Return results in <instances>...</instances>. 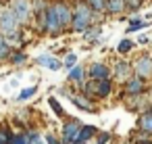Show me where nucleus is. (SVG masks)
Listing matches in <instances>:
<instances>
[{
  "label": "nucleus",
  "instance_id": "obj_19",
  "mask_svg": "<svg viewBox=\"0 0 152 144\" xmlns=\"http://www.w3.org/2000/svg\"><path fill=\"white\" fill-rule=\"evenodd\" d=\"M148 25V21H140V19H133V23L129 25V32H133V29H142V27H146Z\"/></svg>",
  "mask_w": 152,
  "mask_h": 144
},
{
  "label": "nucleus",
  "instance_id": "obj_23",
  "mask_svg": "<svg viewBox=\"0 0 152 144\" xmlns=\"http://www.w3.org/2000/svg\"><path fill=\"white\" fill-rule=\"evenodd\" d=\"M9 144H27V136H13Z\"/></svg>",
  "mask_w": 152,
  "mask_h": 144
},
{
  "label": "nucleus",
  "instance_id": "obj_21",
  "mask_svg": "<svg viewBox=\"0 0 152 144\" xmlns=\"http://www.w3.org/2000/svg\"><path fill=\"white\" fill-rule=\"evenodd\" d=\"M98 36H100V27H94V29H88L86 32V40H94Z\"/></svg>",
  "mask_w": 152,
  "mask_h": 144
},
{
  "label": "nucleus",
  "instance_id": "obj_22",
  "mask_svg": "<svg viewBox=\"0 0 152 144\" xmlns=\"http://www.w3.org/2000/svg\"><path fill=\"white\" fill-rule=\"evenodd\" d=\"M117 50H119V52H129V50H131V42H129V40H123V42L117 46Z\"/></svg>",
  "mask_w": 152,
  "mask_h": 144
},
{
  "label": "nucleus",
  "instance_id": "obj_2",
  "mask_svg": "<svg viewBox=\"0 0 152 144\" xmlns=\"http://www.w3.org/2000/svg\"><path fill=\"white\" fill-rule=\"evenodd\" d=\"M92 9L88 7V2H83V0H79V2L75 4V11L71 15V25L75 32H86L92 23Z\"/></svg>",
  "mask_w": 152,
  "mask_h": 144
},
{
  "label": "nucleus",
  "instance_id": "obj_15",
  "mask_svg": "<svg viewBox=\"0 0 152 144\" xmlns=\"http://www.w3.org/2000/svg\"><path fill=\"white\" fill-rule=\"evenodd\" d=\"M71 100L79 107V109H83V111H92V104H90V100H86V98H81V96H73L71 94Z\"/></svg>",
  "mask_w": 152,
  "mask_h": 144
},
{
  "label": "nucleus",
  "instance_id": "obj_18",
  "mask_svg": "<svg viewBox=\"0 0 152 144\" xmlns=\"http://www.w3.org/2000/svg\"><path fill=\"white\" fill-rule=\"evenodd\" d=\"M27 144H44V140H42L40 134H29L27 136Z\"/></svg>",
  "mask_w": 152,
  "mask_h": 144
},
{
  "label": "nucleus",
  "instance_id": "obj_1",
  "mask_svg": "<svg viewBox=\"0 0 152 144\" xmlns=\"http://www.w3.org/2000/svg\"><path fill=\"white\" fill-rule=\"evenodd\" d=\"M19 19L15 17V13L11 11V9H7V11H2L0 13V34L4 36V40H13V42H17L21 36H19Z\"/></svg>",
  "mask_w": 152,
  "mask_h": 144
},
{
  "label": "nucleus",
  "instance_id": "obj_17",
  "mask_svg": "<svg viewBox=\"0 0 152 144\" xmlns=\"http://www.w3.org/2000/svg\"><path fill=\"white\" fill-rule=\"evenodd\" d=\"M69 77H71V79H75V82H79V79L83 77V69H81V67H71Z\"/></svg>",
  "mask_w": 152,
  "mask_h": 144
},
{
  "label": "nucleus",
  "instance_id": "obj_28",
  "mask_svg": "<svg viewBox=\"0 0 152 144\" xmlns=\"http://www.w3.org/2000/svg\"><path fill=\"white\" fill-rule=\"evenodd\" d=\"M106 140H108V134H102V136H100V140H98V144H104Z\"/></svg>",
  "mask_w": 152,
  "mask_h": 144
},
{
  "label": "nucleus",
  "instance_id": "obj_13",
  "mask_svg": "<svg viewBox=\"0 0 152 144\" xmlns=\"http://www.w3.org/2000/svg\"><path fill=\"white\" fill-rule=\"evenodd\" d=\"M96 134V127H92V125H88V127H81L79 129V134H77V140H81V142H86L88 138H92Z\"/></svg>",
  "mask_w": 152,
  "mask_h": 144
},
{
  "label": "nucleus",
  "instance_id": "obj_11",
  "mask_svg": "<svg viewBox=\"0 0 152 144\" xmlns=\"http://www.w3.org/2000/svg\"><path fill=\"white\" fill-rule=\"evenodd\" d=\"M142 90H144V82H142L140 77L127 82V92H129V94H140Z\"/></svg>",
  "mask_w": 152,
  "mask_h": 144
},
{
  "label": "nucleus",
  "instance_id": "obj_8",
  "mask_svg": "<svg viewBox=\"0 0 152 144\" xmlns=\"http://www.w3.org/2000/svg\"><path fill=\"white\" fill-rule=\"evenodd\" d=\"M38 61V65H42V67H48V69H61V61L58 59H54V57H50V54H42V57H38L36 59Z\"/></svg>",
  "mask_w": 152,
  "mask_h": 144
},
{
  "label": "nucleus",
  "instance_id": "obj_7",
  "mask_svg": "<svg viewBox=\"0 0 152 144\" xmlns=\"http://www.w3.org/2000/svg\"><path fill=\"white\" fill-rule=\"evenodd\" d=\"M90 77L92 79H108V67L102 63H94L90 67Z\"/></svg>",
  "mask_w": 152,
  "mask_h": 144
},
{
  "label": "nucleus",
  "instance_id": "obj_10",
  "mask_svg": "<svg viewBox=\"0 0 152 144\" xmlns=\"http://www.w3.org/2000/svg\"><path fill=\"white\" fill-rule=\"evenodd\" d=\"M123 9H125V0H106V11H108V13L117 15V13H121Z\"/></svg>",
  "mask_w": 152,
  "mask_h": 144
},
{
  "label": "nucleus",
  "instance_id": "obj_30",
  "mask_svg": "<svg viewBox=\"0 0 152 144\" xmlns=\"http://www.w3.org/2000/svg\"><path fill=\"white\" fill-rule=\"evenodd\" d=\"M69 144H86V142H81V140H73V142H69Z\"/></svg>",
  "mask_w": 152,
  "mask_h": 144
},
{
  "label": "nucleus",
  "instance_id": "obj_25",
  "mask_svg": "<svg viewBox=\"0 0 152 144\" xmlns=\"http://www.w3.org/2000/svg\"><path fill=\"white\" fill-rule=\"evenodd\" d=\"M75 61H77V54H67L65 65H67V67H73V65H75Z\"/></svg>",
  "mask_w": 152,
  "mask_h": 144
},
{
  "label": "nucleus",
  "instance_id": "obj_3",
  "mask_svg": "<svg viewBox=\"0 0 152 144\" xmlns=\"http://www.w3.org/2000/svg\"><path fill=\"white\" fill-rule=\"evenodd\" d=\"M11 11L15 13V17L19 19V23H23V21H27V17L31 13V4H29V0H13Z\"/></svg>",
  "mask_w": 152,
  "mask_h": 144
},
{
  "label": "nucleus",
  "instance_id": "obj_27",
  "mask_svg": "<svg viewBox=\"0 0 152 144\" xmlns=\"http://www.w3.org/2000/svg\"><path fill=\"white\" fill-rule=\"evenodd\" d=\"M125 4H129L131 9H137L140 7V0H125Z\"/></svg>",
  "mask_w": 152,
  "mask_h": 144
},
{
  "label": "nucleus",
  "instance_id": "obj_9",
  "mask_svg": "<svg viewBox=\"0 0 152 144\" xmlns=\"http://www.w3.org/2000/svg\"><path fill=\"white\" fill-rule=\"evenodd\" d=\"M79 129H81V125L79 123H69V125H65V132H63V136H65V142H73V140H77V134H79Z\"/></svg>",
  "mask_w": 152,
  "mask_h": 144
},
{
  "label": "nucleus",
  "instance_id": "obj_12",
  "mask_svg": "<svg viewBox=\"0 0 152 144\" xmlns=\"http://www.w3.org/2000/svg\"><path fill=\"white\" fill-rule=\"evenodd\" d=\"M129 65L127 63H117V67H115V75L119 77V79H123V77H127L129 75Z\"/></svg>",
  "mask_w": 152,
  "mask_h": 144
},
{
  "label": "nucleus",
  "instance_id": "obj_29",
  "mask_svg": "<svg viewBox=\"0 0 152 144\" xmlns=\"http://www.w3.org/2000/svg\"><path fill=\"white\" fill-rule=\"evenodd\" d=\"M48 144H58V142H56L54 138H50V136H48Z\"/></svg>",
  "mask_w": 152,
  "mask_h": 144
},
{
  "label": "nucleus",
  "instance_id": "obj_26",
  "mask_svg": "<svg viewBox=\"0 0 152 144\" xmlns=\"http://www.w3.org/2000/svg\"><path fill=\"white\" fill-rule=\"evenodd\" d=\"M11 61L13 63H23L25 61V54L23 52H15V57H11Z\"/></svg>",
  "mask_w": 152,
  "mask_h": 144
},
{
  "label": "nucleus",
  "instance_id": "obj_6",
  "mask_svg": "<svg viewBox=\"0 0 152 144\" xmlns=\"http://www.w3.org/2000/svg\"><path fill=\"white\" fill-rule=\"evenodd\" d=\"M135 73H137V77H148V75H152V59L142 57V59L135 63Z\"/></svg>",
  "mask_w": 152,
  "mask_h": 144
},
{
  "label": "nucleus",
  "instance_id": "obj_5",
  "mask_svg": "<svg viewBox=\"0 0 152 144\" xmlns=\"http://www.w3.org/2000/svg\"><path fill=\"white\" fill-rule=\"evenodd\" d=\"M52 9L56 13V19H58L61 27L67 25V23H71V11H69V7L65 2H56V4H52Z\"/></svg>",
  "mask_w": 152,
  "mask_h": 144
},
{
  "label": "nucleus",
  "instance_id": "obj_16",
  "mask_svg": "<svg viewBox=\"0 0 152 144\" xmlns=\"http://www.w3.org/2000/svg\"><path fill=\"white\" fill-rule=\"evenodd\" d=\"M86 2H88V7L92 11H98V13L106 9V0H86Z\"/></svg>",
  "mask_w": 152,
  "mask_h": 144
},
{
  "label": "nucleus",
  "instance_id": "obj_4",
  "mask_svg": "<svg viewBox=\"0 0 152 144\" xmlns=\"http://www.w3.org/2000/svg\"><path fill=\"white\" fill-rule=\"evenodd\" d=\"M88 92H94L96 96H106L110 92V82L108 79H94V84H88Z\"/></svg>",
  "mask_w": 152,
  "mask_h": 144
},
{
  "label": "nucleus",
  "instance_id": "obj_14",
  "mask_svg": "<svg viewBox=\"0 0 152 144\" xmlns=\"http://www.w3.org/2000/svg\"><path fill=\"white\" fill-rule=\"evenodd\" d=\"M140 127L144 132H152V113H146L140 117Z\"/></svg>",
  "mask_w": 152,
  "mask_h": 144
},
{
  "label": "nucleus",
  "instance_id": "obj_20",
  "mask_svg": "<svg viewBox=\"0 0 152 144\" xmlns=\"http://www.w3.org/2000/svg\"><path fill=\"white\" fill-rule=\"evenodd\" d=\"M36 90H38V88H34V86H31V88H27V90H23V92L19 94V100H25V98L34 96V94H36Z\"/></svg>",
  "mask_w": 152,
  "mask_h": 144
},
{
  "label": "nucleus",
  "instance_id": "obj_24",
  "mask_svg": "<svg viewBox=\"0 0 152 144\" xmlns=\"http://www.w3.org/2000/svg\"><path fill=\"white\" fill-rule=\"evenodd\" d=\"M50 107H52V111H54V113H58V115H63V113H65V111H63V107H61L54 98H50Z\"/></svg>",
  "mask_w": 152,
  "mask_h": 144
}]
</instances>
